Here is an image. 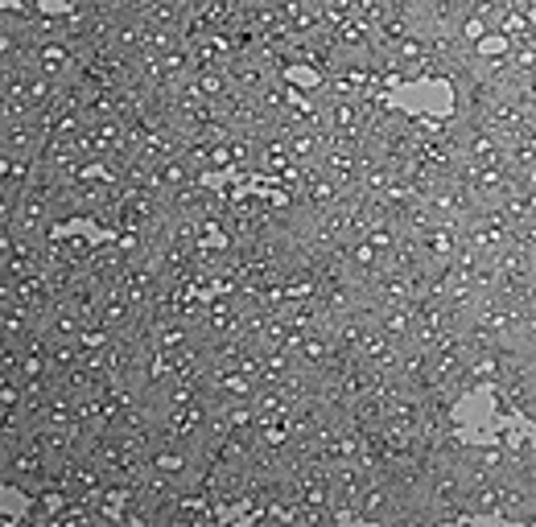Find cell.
<instances>
[{
    "label": "cell",
    "mask_w": 536,
    "mask_h": 527,
    "mask_svg": "<svg viewBox=\"0 0 536 527\" xmlns=\"http://www.w3.org/2000/svg\"><path fill=\"white\" fill-rule=\"evenodd\" d=\"M46 482H54V474H50V462L42 458V449L33 441L25 449L9 453V458H0V486L5 490H17V495L33 499Z\"/></svg>",
    "instance_id": "1"
},
{
    "label": "cell",
    "mask_w": 536,
    "mask_h": 527,
    "mask_svg": "<svg viewBox=\"0 0 536 527\" xmlns=\"http://www.w3.org/2000/svg\"><path fill=\"white\" fill-rule=\"evenodd\" d=\"M462 490H466V478H462L458 466L433 462V466H429V478H425V507H421V519H429L433 511L458 507V503H462Z\"/></svg>",
    "instance_id": "2"
},
{
    "label": "cell",
    "mask_w": 536,
    "mask_h": 527,
    "mask_svg": "<svg viewBox=\"0 0 536 527\" xmlns=\"http://www.w3.org/2000/svg\"><path fill=\"white\" fill-rule=\"evenodd\" d=\"M0 301H17V305L38 313V318H46V313L58 305V293H54V285L46 280V272H33V276H21V280L0 285Z\"/></svg>",
    "instance_id": "3"
},
{
    "label": "cell",
    "mask_w": 536,
    "mask_h": 527,
    "mask_svg": "<svg viewBox=\"0 0 536 527\" xmlns=\"http://www.w3.org/2000/svg\"><path fill=\"white\" fill-rule=\"evenodd\" d=\"M128 272V256L116 248V239H104V243H95V252L87 260V276L99 285V293H116L120 289V280Z\"/></svg>",
    "instance_id": "4"
},
{
    "label": "cell",
    "mask_w": 536,
    "mask_h": 527,
    "mask_svg": "<svg viewBox=\"0 0 536 527\" xmlns=\"http://www.w3.org/2000/svg\"><path fill=\"white\" fill-rule=\"evenodd\" d=\"M355 507H359V519L363 523H396V515H400L396 495H392V486L384 478H367V486L359 490Z\"/></svg>",
    "instance_id": "5"
},
{
    "label": "cell",
    "mask_w": 536,
    "mask_h": 527,
    "mask_svg": "<svg viewBox=\"0 0 536 527\" xmlns=\"http://www.w3.org/2000/svg\"><path fill=\"white\" fill-rule=\"evenodd\" d=\"M38 334H42V318H38V313L17 305V301H0V342L29 346Z\"/></svg>",
    "instance_id": "6"
},
{
    "label": "cell",
    "mask_w": 536,
    "mask_h": 527,
    "mask_svg": "<svg viewBox=\"0 0 536 527\" xmlns=\"http://www.w3.org/2000/svg\"><path fill=\"white\" fill-rule=\"evenodd\" d=\"M46 145V132L38 120L0 124V157H38Z\"/></svg>",
    "instance_id": "7"
},
{
    "label": "cell",
    "mask_w": 536,
    "mask_h": 527,
    "mask_svg": "<svg viewBox=\"0 0 536 527\" xmlns=\"http://www.w3.org/2000/svg\"><path fill=\"white\" fill-rule=\"evenodd\" d=\"M458 231H462V227L433 223L425 235H417L413 243H417L421 260H425L429 268H442V264H450V260H454V252H458Z\"/></svg>",
    "instance_id": "8"
},
{
    "label": "cell",
    "mask_w": 536,
    "mask_h": 527,
    "mask_svg": "<svg viewBox=\"0 0 536 527\" xmlns=\"http://www.w3.org/2000/svg\"><path fill=\"white\" fill-rule=\"evenodd\" d=\"M71 503V490H66L58 478L54 482H46L38 495L29 499V507H25V523H54V515Z\"/></svg>",
    "instance_id": "9"
},
{
    "label": "cell",
    "mask_w": 536,
    "mask_h": 527,
    "mask_svg": "<svg viewBox=\"0 0 536 527\" xmlns=\"http://www.w3.org/2000/svg\"><path fill=\"white\" fill-rule=\"evenodd\" d=\"M83 326H87V318H79V313H75V309H66L62 301L42 318V334H46V342H79Z\"/></svg>",
    "instance_id": "10"
},
{
    "label": "cell",
    "mask_w": 536,
    "mask_h": 527,
    "mask_svg": "<svg viewBox=\"0 0 536 527\" xmlns=\"http://www.w3.org/2000/svg\"><path fill=\"white\" fill-rule=\"evenodd\" d=\"M376 330L400 350L409 346V334H413V309L409 305H388V309H376Z\"/></svg>",
    "instance_id": "11"
},
{
    "label": "cell",
    "mask_w": 536,
    "mask_h": 527,
    "mask_svg": "<svg viewBox=\"0 0 536 527\" xmlns=\"http://www.w3.org/2000/svg\"><path fill=\"white\" fill-rule=\"evenodd\" d=\"M137 313H141V309H137V305H132V301L116 289V293H104V301H99V309H95V318L104 322L108 330H116V334H120V330H128L132 322H137Z\"/></svg>",
    "instance_id": "12"
},
{
    "label": "cell",
    "mask_w": 536,
    "mask_h": 527,
    "mask_svg": "<svg viewBox=\"0 0 536 527\" xmlns=\"http://www.w3.org/2000/svg\"><path fill=\"white\" fill-rule=\"evenodd\" d=\"M244 355V338L240 334H223V338H207L203 342V359L211 371H227V367H240Z\"/></svg>",
    "instance_id": "13"
},
{
    "label": "cell",
    "mask_w": 536,
    "mask_h": 527,
    "mask_svg": "<svg viewBox=\"0 0 536 527\" xmlns=\"http://www.w3.org/2000/svg\"><path fill=\"white\" fill-rule=\"evenodd\" d=\"M495 441H499V449H504L508 466H532V458H536L532 429H524V425H520V429H499Z\"/></svg>",
    "instance_id": "14"
},
{
    "label": "cell",
    "mask_w": 536,
    "mask_h": 527,
    "mask_svg": "<svg viewBox=\"0 0 536 527\" xmlns=\"http://www.w3.org/2000/svg\"><path fill=\"white\" fill-rule=\"evenodd\" d=\"M79 425V396L71 392H54L50 404H46V416H42V429H75Z\"/></svg>",
    "instance_id": "15"
},
{
    "label": "cell",
    "mask_w": 536,
    "mask_h": 527,
    "mask_svg": "<svg viewBox=\"0 0 536 527\" xmlns=\"http://www.w3.org/2000/svg\"><path fill=\"white\" fill-rule=\"evenodd\" d=\"M194 342H198V326H190L182 318H174L170 326L157 330V350H161V355H178V350H186Z\"/></svg>",
    "instance_id": "16"
},
{
    "label": "cell",
    "mask_w": 536,
    "mask_h": 527,
    "mask_svg": "<svg viewBox=\"0 0 536 527\" xmlns=\"http://www.w3.org/2000/svg\"><path fill=\"white\" fill-rule=\"evenodd\" d=\"M194 87H198V99L211 103V108L231 91V83H227L223 70H194Z\"/></svg>",
    "instance_id": "17"
},
{
    "label": "cell",
    "mask_w": 536,
    "mask_h": 527,
    "mask_svg": "<svg viewBox=\"0 0 536 527\" xmlns=\"http://www.w3.org/2000/svg\"><path fill=\"white\" fill-rule=\"evenodd\" d=\"M21 408H25L21 375H0V416H21Z\"/></svg>",
    "instance_id": "18"
},
{
    "label": "cell",
    "mask_w": 536,
    "mask_h": 527,
    "mask_svg": "<svg viewBox=\"0 0 536 527\" xmlns=\"http://www.w3.org/2000/svg\"><path fill=\"white\" fill-rule=\"evenodd\" d=\"M396 239H400V227H396L392 219H376L372 227H367V243H372L380 256H388V252L396 248Z\"/></svg>",
    "instance_id": "19"
},
{
    "label": "cell",
    "mask_w": 536,
    "mask_h": 527,
    "mask_svg": "<svg viewBox=\"0 0 536 527\" xmlns=\"http://www.w3.org/2000/svg\"><path fill=\"white\" fill-rule=\"evenodd\" d=\"M466 280H471V293H475V297H495V289H499V268H495L491 260H483Z\"/></svg>",
    "instance_id": "20"
},
{
    "label": "cell",
    "mask_w": 536,
    "mask_h": 527,
    "mask_svg": "<svg viewBox=\"0 0 536 527\" xmlns=\"http://www.w3.org/2000/svg\"><path fill=\"white\" fill-rule=\"evenodd\" d=\"M62 252H66V260H71V264H87V260H91V252H95V243H91L87 235L71 231V235L62 239Z\"/></svg>",
    "instance_id": "21"
}]
</instances>
